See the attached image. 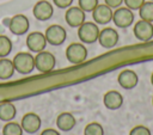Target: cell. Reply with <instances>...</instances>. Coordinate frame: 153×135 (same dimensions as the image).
I'll list each match as a JSON object with an SVG mask.
<instances>
[{
	"label": "cell",
	"mask_w": 153,
	"mask_h": 135,
	"mask_svg": "<svg viewBox=\"0 0 153 135\" xmlns=\"http://www.w3.org/2000/svg\"><path fill=\"white\" fill-rule=\"evenodd\" d=\"M12 62H13L14 69L23 75L30 74L35 69V56H32L30 53H26V51L18 53L13 57Z\"/></svg>",
	"instance_id": "obj_1"
},
{
	"label": "cell",
	"mask_w": 153,
	"mask_h": 135,
	"mask_svg": "<svg viewBox=\"0 0 153 135\" xmlns=\"http://www.w3.org/2000/svg\"><path fill=\"white\" fill-rule=\"evenodd\" d=\"M99 27L96 23L92 22H84L78 27V37L79 39L85 44H92L96 41H98L99 36Z\"/></svg>",
	"instance_id": "obj_2"
},
{
	"label": "cell",
	"mask_w": 153,
	"mask_h": 135,
	"mask_svg": "<svg viewBox=\"0 0 153 135\" xmlns=\"http://www.w3.org/2000/svg\"><path fill=\"white\" fill-rule=\"evenodd\" d=\"M56 59L49 51H39L35 56V68L41 73H49L55 68Z\"/></svg>",
	"instance_id": "obj_3"
},
{
	"label": "cell",
	"mask_w": 153,
	"mask_h": 135,
	"mask_svg": "<svg viewBox=\"0 0 153 135\" xmlns=\"http://www.w3.org/2000/svg\"><path fill=\"white\" fill-rule=\"evenodd\" d=\"M66 57L72 65L82 63L87 59V49L82 43H71L66 49Z\"/></svg>",
	"instance_id": "obj_4"
},
{
	"label": "cell",
	"mask_w": 153,
	"mask_h": 135,
	"mask_svg": "<svg viewBox=\"0 0 153 135\" xmlns=\"http://www.w3.org/2000/svg\"><path fill=\"white\" fill-rule=\"evenodd\" d=\"M112 22L117 27L126 29L130 26L134 22V13L128 7H117L112 13Z\"/></svg>",
	"instance_id": "obj_5"
},
{
	"label": "cell",
	"mask_w": 153,
	"mask_h": 135,
	"mask_svg": "<svg viewBox=\"0 0 153 135\" xmlns=\"http://www.w3.org/2000/svg\"><path fill=\"white\" fill-rule=\"evenodd\" d=\"M44 36H45L47 43H49L51 45H61L66 41L67 32L61 25L53 24V25L48 26V29L44 32Z\"/></svg>",
	"instance_id": "obj_6"
},
{
	"label": "cell",
	"mask_w": 153,
	"mask_h": 135,
	"mask_svg": "<svg viewBox=\"0 0 153 135\" xmlns=\"http://www.w3.org/2000/svg\"><path fill=\"white\" fill-rule=\"evenodd\" d=\"M30 22L26 16L24 14H16L8 22V29L13 35L22 36L29 31Z\"/></svg>",
	"instance_id": "obj_7"
},
{
	"label": "cell",
	"mask_w": 153,
	"mask_h": 135,
	"mask_svg": "<svg viewBox=\"0 0 153 135\" xmlns=\"http://www.w3.org/2000/svg\"><path fill=\"white\" fill-rule=\"evenodd\" d=\"M26 47L32 53L43 51L47 47V39H45L44 33H42L39 31L30 32L26 37Z\"/></svg>",
	"instance_id": "obj_8"
},
{
	"label": "cell",
	"mask_w": 153,
	"mask_h": 135,
	"mask_svg": "<svg viewBox=\"0 0 153 135\" xmlns=\"http://www.w3.org/2000/svg\"><path fill=\"white\" fill-rule=\"evenodd\" d=\"M42 124L41 117L35 113V112H27L22 117L20 121V125L23 128V130L27 134H35L39 130Z\"/></svg>",
	"instance_id": "obj_9"
},
{
	"label": "cell",
	"mask_w": 153,
	"mask_h": 135,
	"mask_svg": "<svg viewBox=\"0 0 153 135\" xmlns=\"http://www.w3.org/2000/svg\"><path fill=\"white\" fill-rule=\"evenodd\" d=\"M134 36L139 39V41H142V42H148L152 39L153 37V25L151 22H147V20H139L135 25H134Z\"/></svg>",
	"instance_id": "obj_10"
},
{
	"label": "cell",
	"mask_w": 153,
	"mask_h": 135,
	"mask_svg": "<svg viewBox=\"0 0 153 135\" xmlns=\"http://www.w3.org/2000/svg\"><path fill=\"white\" fill-rule=\"evenodd\" d=\"M32 13H33V17L41 22H44V20H48L51 18L53 13H54V8H53V5L47 1V0H39L35 4L33 8H32Z\"/></svg>",
	"instance_id": "obj_11"
},
{
	"label": "cell",
	"mask_w": 153,
	"mask_h": 135,
	"mask_svg": "<svg viewBox=\"0 0 153 135\" xmlns=\"http://www.w3.org/2000/svg\"><path fill=\"white\" fill-rule=\"evenodd\" d=\"M98 42L103 48H114L118 43V32L112 27H105L99 31Z\"/></svg>",
	"instance_id": "obj_12"
},
{
	"label": "cell",
	"mask_w": 153,
	"mask_h": 135,
	"mask_svg": "<svg viewBox=\"0 0 153 135\" xmlns=\"http://www.w3.org/2000/svg\"><path fill=\"white\" fill-rule=\"evenodd\" d=\"M112 8L109 7L106 4L97 5V7L92 11V18L96 22V24L105 25L112 20Z\"/></svg>",
	"instance_id": "obj_13"
},
{
	"label": "cell",
	"mask_w": 153,
	"mask_h": 135,
	"mask_svg": "<svg viewBox=\"0 0 153 135\" xmlns=\"http://www.w3.org/2000/svg\"><path fill=\"white\" fill-rule=\"evenodd\" d=\"M65 20L71 27H79L85 22V12L79 6L68 7L65 13Z\"/></svg>",
	"instance_id": "obj_14"
},
{
	"label": "cell",
	"mask_w": 153,
	"mask_h": 135,
	"mask_svg": "<svg viewBox=\"0 0 153 135\" xmlns=\"http://www.w3.org/2000/svg\"><path fill=\"white\" fill-rule=\"evenodd\" d=\"M117 81L120 84V86L124 90H131L134 88L137 82H139V76L137 74L131 70V69H124L118 74Z\"/></svg>",
	"instance_id": "obj_15"
},
{
	"label": "cell",
	"mask_w": 153,
	"mask_h": 135,
	"mask_svg": "<svg viewBox=\"0 0 153 135\" xmlns=\"http://www.w3.org/2000/svg\"><path fill=\"white\" fill-rule=\"evenodd\" d=\"M103 103H104L106 109H109V110H117L123 104V97L117 91H108L104 94Z\"/></svg>",
	"instance_id": "obj_16"
},
{
	"label": "cell",
	"mask_w": 153,
	"mask_h": 135,
	"mask_svg": "<svg viewBox=\"0 0 153 135\" xmlns=\"http://www.w3.org/2000/svg\"><path fill=\"white\" fill-rule=\"evenodd\" d=\"M75 124L76 119L71 112H61L56 118V125L61 131H71Z\"/></svg>",
	"instance_id": "obj_17"
},
{
	"label": "cell",
	"mask_w": 153,
	"mask_h": 135,
	"mask_svg": "<svg viewBox=\"0 0 153 135\" xmlns=\"http://www.w3.org/2000/svg\"><path fill=\"white\" fill-rule=\"evenodd\" d=\"M17 115L16 105L11 102H4L0 103V121L10 122L12 121Z\"/></svg>",
	"instance_id": "obj_18"
},
{
	"label": "cell",
	"mask_w": 153,
	"mask_h": 135,
	"mask_svg": "<svg viewBox=\"0 0 153 135\" xmlns=\"http://www.w3.org/2000/svg\"><path fill=\"white\" fill-rule=\"evenodd\" d=\"M14 66L13 62L6 57L0 59V80H7L12 78L14 73Z\"/></svg>",
	"instance_id": "obj_19"
},
{
	"label": "cell",
	"mask_w": 153,
	"mask_h": 135,
	"mask_svg": "<svg viewBox=\"0 0 153 135\" xmlns=\"http://www.w3.org/2000/svg\"><path fill=\"white\" fill-rule=\"evenodd\" d=\"M140 18L147 22H153V1H145L142 6L139 8Z\"/></svg>",
	"instance_id": "obj_20"
},
{
	"label": "cell",
	"mask_w": 153,
	"mask_h": 135,
	"mask_svg": "<svg viewBox=\"0 0 153 135\" xmlns=\"http://www.w3.org/2000/svg\"><path fill=\"white\" fill-rule=\"evenodd\" d=\"M23 128L17 122H7L2 128V135H23Z\"/></svg>",
	"instance_id": "obj_21"
},
{
	"label": "cell",
	"mask_w": 153,
	"mask_h": 135,
	"mask_svg": "<svg viewBox=\"0 0 153 135\" xmlns=\"http://www.w3.org/2000/svg\"><path fill=\"white\" fill-rule=\"evenodd\" d=\"M12 51V42L7 36L0 35V59L6 57Z\"/></svg>",
	"instance_id": "obj_22"
},
{
	"label": "cell",
	"mask_w": 153,
	"mask_h": 135,
	"mask_svg": "<svg viewBox=\"0 0 153 135\" xmlns=\"http://www.w3.org/2000/svg\"><path fill=\"white\" fill-rule=\"evenodd\" d=\"M84 135H104V129L100 123L91 122L85 127Z\"/></svg>",
	"instance_id": "obj_23"
},
{
	"label": "cell",
	"mask_w": 153,
	"mask_h": 135,
	"mask_svg": "<svg viewBox=\"0 0 153 135\" xmlns=\"http://www.w3.org/2000/svg\"><path fill=\"white\" fill-rule=\"evenodd\" d=\"M79 7L86 13V12H92L97 5H98V0H78Z\"/></svg>",
	"instance_id": "obj_24"
},
{
	"label": "cell",
	"mask_w": 153,
	"mask_h": 135,
	"mask_svg": "<svg viewBox=\"0 0 153 135\" xmlns=\"http://www.w3.org/2000/svg\"><path fill=\"white\" fill-rule=\"evenodd\" d=\"M129 135H151V130L145 125H136L130 130Z\"/></svg>",
	"instance_id": "obj_25"
},
{
	"label": "cell",
	"mask_w": 153,
	"mask_h": 135,
	"mask_svg": "<svg viewBox=\"0 0 153 135\" xmlns=\"http://www.w3.org/2000/svg\"><path fill=\"white\" fill-rule=\"evenodd\" d=\"M123 2L126 4V7L133 11V10H139L145 2V0H123Z\"/></svg>",
	"instance_id": "obj_26"
},
{
	"label": "cell",
	"mask_w": 153,
	"mask_h": 135,
	"mask_svg": "<svg viewBox=\"0 0 153 135\" xmlns=\"http://www.w3.org/2000/svg\"><path fill=\"white\" fill-rule=\"evenodd\" d=\"M53 2L59 8H68V7H71L73 0H53Z\"/></svg>",
	"instance_id": "obj_27"
},
{
	"label": "cell",
	"mask_w": 153,
	"mask_h": 135,
	"mask_svg": "<svg viewBox=\"0 0 153 135\" xmlns=\"http://www.w3.org/2000/svg\"><path fill=\"white\" fill-rule=\"evenodd\" d=\"M104 1L111 8H117L123 4V0H104Z\"/></svg>",
	"instance_id": "obj_28"
},
{
	"label": "cell",
	"mask_w": 153,
	"mask_h": 135,
	"mask_svg": "<svg viewBox=\"0 0 153 135\" xmlns=\"http://www.w3.org/2000/svg\"><path fill=\"white\" fill-rule=\"evenodd\" d=\"M39 135H60V133L55 129H44Z\"/></svg>",
	"instance_id": "obj_29"
},
{
	"label": "cell",
	"mask_w": 153,
	"mask_h": 135,
	"mask_svg": "<svg viewBox=\"0 0 153 135\" xmlns=\"http://www.w3.org/2000/svg\"><path fill=\"white\" fill-rule=\"evenodd\" d=\"M151 82H152V85H153V74H152V76H151Z\"/></svg>",
	"instance_id": "obj_30"
},
{
	"label": "cell",
	"mask_w": 153,
	"mask_h": 135,
	"mask_svg": "<svg viewBox=\"0 0 153 135\" xmlns=\"http://www.w3.org/2000/svg\"><path fill=\"white\" fill-rule=\"evenodd\" d=\"M152 104H153V98H152Z\"/></svg>",
	"instance_id": "obj_31"
},
{
	"label": "cell",
	"mask_w": 153,
	"mask_h": 135,
	"mask_svg": "<svg viewBox=\"0 0 153 135\" xmlns=\"http://www.w3.org/2000/svg\"><path fill=\"white\" fill-rule=\"evenodd\" d=\"M151 1H153V0H151Z\"/></svg>",
	"instance_id": "obj_32"
}]
</instances>
